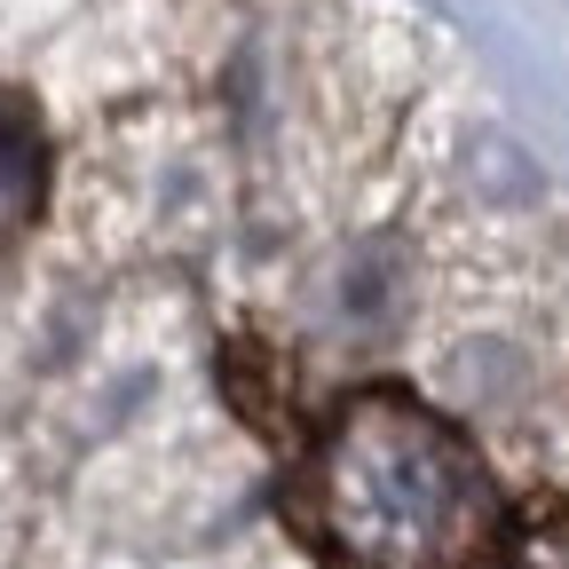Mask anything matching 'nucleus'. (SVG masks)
Listing matches in <instances>:
<instances>
[{"mask_svg":"<svg viewBox=\"0 0 569 569\" xmlns=\"http://www.w3.org/2000/svg\"><path fill=\"white\" fill-rule=\"evenodd\" d=\"M325 538L356 569H451L490 538V475L436 411L365 396L332 419L317 459Z\"/></svg>","mask_w":569,"mask_h":569,"instance_id":"f257e3e1","label":"nucleus"},{"mask_svg":"<svg viewBox=\"0 0 569 569\" xmlns=\"http://www.w3.org/2000/svg\"><path fill=\"white\" fill-rule=\"evenodd\" d=\"M40 182H48L40 134H32L17 111H0V238L24 230L32 213H40Z\"/></svg>","mask_w":569,"mask_h":569,"instance_id":"f03ea898","label":"nucleus"},{"mask_svg":"<svg viewBox=\"0 0 569 569\" xmlns=\"http://www.w3.org/2000/svg\"><path fill=\"white\" fill-rule=\"evenodd\" d=\"M498 569H569V522H546V530H530Z\"/></svg>","mask_w":569,"mask_h":569,"instance_id":"7ed1b4c3","label":"nucleus"}]
</instances>
